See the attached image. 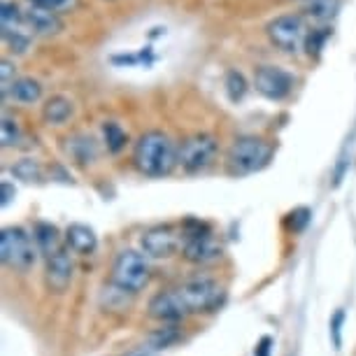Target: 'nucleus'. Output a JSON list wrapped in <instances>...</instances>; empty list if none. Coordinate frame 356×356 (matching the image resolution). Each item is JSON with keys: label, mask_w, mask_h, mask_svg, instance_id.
Wrapping results in <instances>:
<instances>
[{"label": "nucleus", "mask_w": 356, "mask_h": 356, "mask_svg": "<svg viewBox=\"0 0 356 356\" xmlns=\"http://www.w3.org/2000/svg\"><path fill=\"white\" fill-rule=\"evenodd\" d=\"M133 161L147 177H165L175 170V165H179L177 147L161 131H147L145 136H140L133 149Z\"/></svg>", "instance_id": "f257e3e1"}, {"label": "nucleus", "mask_w": 356, "mask_h": 356, "mask_svg": "<svg viewBox=\"0 0 356 356\" xmlns=\"http://www.w3.org/2000/svg\"><path fill=\"white\" fill-rule=\"evenodd\" d=\"M270 159H273V147L264 138L245 136L238 138L231 145L226 156V165L228 172L235 175V177H247V175L264 170L270 163Z\"/></svg>", "instance_id": "f03ea898"}, {"label": "nucleus", "mask_w": 356, "mask_h": 356, "mask_svg": "<svg viewBox=\"0 0 356 356\" xmlns=\"http://www.w3.org/2000/svg\"><path fill=\"white\" fill-rule=\"evenodd\" d=\"M149 261L143 252L124 250L114 259L112 266V284L126 293H138L149 284Z\"/></svg>", "instance_id": "7ed1b4c3"}, {"label": "nucleus", "mask_w": 356, "mask_h": 356, "mask_svg": "<svg viewBox=\"0 0 356 356\" xmlns=\"http://www.w3.org/2000/svg\"><path fill=\"white\" fill-rule=\"evenodd\" d=\"M35 257H38L35 238H31L19 226L3 228V235H0V259H3L5 266L12 268V270H29L35 264Z\"/></svg>", "instance_id": "20e7f679"}, {"label": "nucleus", "mask_w": 356, "mask_h": 356, "mask_svg": "<svg viewBox=\"0 0 356 356\" xmlns=\"http://www.w3.org/2000/svg\"><path fill=\"white\" fill-rule=\"evenodd\" d=\"M186 305L189 314L193 312H212L217 310L224 300V289H221L212 277H191L182 282L179 286H175Z\"/></svg>", "instance_id": "39448f33"}, {"label": "nucleus", "mask_w": 356, "mask_h": 356, "mask_svg": "<svg viewBox=\"0 0 356 356\" xmlns=\"http://www.w3.org/2000/svg\"><path fill=\"white\" fill-rule=\"evenodd\" d=\"M214 156H217V138L210 133H193L177 147V161L184 172L196 175L212 165Z\"/></svg>", "instance_id": "423d86ee"}, {"label": "nucleus", "mask_w": 356, "mask_h": 356, "mask_svg": "<svg viewBox=\"0 0 356 356\" xmlns=\"http://www.w3.org/2000/svg\"><path fill=\"white\" fill-rule=\"evenodd\" d=\"M266 31L270 42L286 54H298L307 42V24L298 15H284L273 19Z\"/></svg>", "instance_id": "0eeeda50"}, {"label": "nucleus", "mask_w": 356, "mask_h": 356, "mask_svg": "<svg viewBox=\"0 0 356 356\" xmlns=\"http://www.w3.org/2000/svg\"><path fill=\"white\" fill-rule=\"evenodd\" d=\"M254 86L268 100H282L293 89V75L280 65H261L254 72Z\"/></svg>", "instance_id": "6e6552de"}, {"label": "nucleus", "mask_w": 356, "mask_h": 356, "mask_svg": "<svg viewBox=\"0 0 356 356\" xmlns=\"http://www.w3.org/2000/svg\"><path fill=\"white\" fill-rule=\"evenodd\" d=\"M72 273H75V264H72L68 245L61 247L58 252L49 254V257H44V282L49 291L54 293L68 291V286L72 282Z\"/></svg>", "instance_id": "1a4fd4ad"}, {"label": "nucleus", "mask_w": 356, "mask_h": 356, "mask_svg": "<svg viewBox=\"0 0 356 356\" xmlns=\"http://www.w3.org/2000/svg\"><path fill=\"white\" fill-rule=\"evenodd\" d=\"M140 247H143L145 257L149 259H168L177 252L179 235L172 226H154L140 238Z\"/></svg>", "instance_id": "9d476101"}, {"label": "nucleus", "mask_w": 356, "mask_h": 356, "mask_svg": "<svg viewBox=\"0 0 356 356\" xmlns=\"http://www.w3.org/2000/svg\"><path fill=\"white\" fill-rule=\"evenodd\" d=\"M184 259L191 261V264L205 266V264H214V261L221 259V245L217 243L212 233L207 231H193L186 233L184 240Z\"/></svg>", "instance_id": "9b49d317"}, {"label": "nucleus", "mask_w": 356, "mask_h": 356, "mask_svg": "<svg viewBox=\"0 0 356 356\" xmlns=\"http://www.w3.org/2000/svg\"><path fill=\"white\" fill-rule=\"evenodd\" d=\"M149 310V317H154L156 321H165V324H172V321L184 319L189 310L179 298L177 289H168V291H159L147 305Z\"/></svg>", "instance_id": "f8f14e48"}, {"label": "nucleus", "mask_w": 356, "mask_h": 356, "mask_svg": "<svg viewBox=\"0 0 356 356\" xmlns=\"http://www.w3.org/2000/svg\"><path fill=\"white\" fill-rule=\"evenodd\" d=\"M65 245L70 247V252L75 254H82V257H86V254H93L98 247V235L96 231H93L91 226L86 224H70L68 228H65Z\"/></svg>", "instance_id": "ddd939ff"}, {"label": "nucleus", "mask_w": 356, "mask_h": 356, "mask_svg": "<svg viewBox=\"0 0 356 356\" xmlns=\"http://www.w3.org/2000/svg\"><path fill=\"white\" fill-rule=\"evenodd\" d=\"M26 24H29L33 33H38V35H54V33H58L63 29V22L58 19V15L40 10V8H33L26 12Z\"/></svg>", "instance_id": "4468645a"}, {"label": "nucleus", "mask_w": 356, "mask_h": 356, "mask_svg": "<svg viewBox=\"0 0 356 356\" xmlns=\"http://www.w3.org/2000/svg\"><path fill=\"white\" fill-rule=\"evenodd\" d=\"M33 238H35V245H38V250L44 254V257H49V254L54 252H58L63 245V240L61 238V233H58V228L56 226H51V224H38L35 226V231H33Z\"/></svg>", "instance_id": "2eb2a0df"}, {"label": "nucleus", "mask_w": 356, "mask_h": 356, "mask_svg": "<svg viewBox=\"0 0 356 356\" xmlns=\"http://www.w3.org/2000/svg\"><path fill=\"white\" fill-rule=\"evenodd\" d=\"M10 96L12 100L22 105H33L42 98V84L33 77H19L15 84L10 86Z\"/></svg>", "instance_id": "dca6fc26"}, {"label": "nucleus", "mask_w": 356, "mask_h": 356, "mask_svg": "<svg viewBox=\"0 0 356 356\" xmlns=\"http://www.w3.org/2000/svg\"><path fill=\"white\" fill-rule=\"evenodd\" d=\"M42 117H44V122L51 126L65 124L72 117V100H68L65 96L49 98L42 107Z\"/></svg>", "instance_id": "f3484780"}, {"label": "nucleus", "mask_w": 356, "mask_h": 356, "mask_svg": "<svg viewBox=\"0 0 356 356\" xmlns=\"http://www.w3.org/2000/svg\"><path fill=\"white\" fill-rule=\"evenodd\" d=\"M24 22H26V17L22 15L17 3H3V8H0V29H3V38L10 35V33L22 31Z\"/></svg>", "instance_id": "a211bd4d"}, {"label": "nucleus", "mask_w": 356, "mask_h": 356, "mask_svg": "<svg viewBox=\"0 0 356 356\" xmlns=\"http://www.w3.org/2000/svg\"><path fill=\"white\" fill-rule=\"evenodd\" d=\"M68 149L70 154L75 156L79 163H91L93 159H96V145H93L91 138L86 136H75L72 140H68Z\"/></svg>", "instance_id": "6ab92c4d"}, {"label": "nucleus", "mask_w": 356, "mask_h": 356, "mask_svg": "<svg viewBox=\"0 0 356 356\" xmlns=\"http://www.w3.org/2000/svg\"><path fill=\"white\" fill-rule=\"evenodd\" d=\"M103 136H105V145H107V152H112V154H117V152H122L126 143H129V136L124 133V129L119 124H114V122H107L103 126Z\"/></svg>", "instance_id": "aec40b11"}, {"label": "nucleus", "mask_w": 356, "mask_h": 356, "mask_svg": "<svg viewBox=\"0 0 356 356\" xmlns=\"http://www.w3.org/2000/svg\"><path fill=\"white\" fill-rule=\"evenodd\" d=\"M224 84H226V93H228V98H231V103H238V100L245 98V93H247V79H245L243 72L228 70Z\"/></svg>", "instance_id": "412c9836"}, {"label": "nucleus", "mask_w": 356, "mask_h": 356, "mask_svg": "<svg viewBox=\"0 0 356 356\" xmlns=\"http://www.w3.org/2000/svg\"><path fill=\"white\" fill-rule=\"evenodd\" d=\"M12 172H15L19 179H24V182H38V179H42V168L33 159H22L12 168Z\"/></svg>", "instance_id": "4be33fe9"}, {"label": "nucleus", "mask_w": 356, "mask_h": 356, "mask_svg": "<svg viewBox=\"0 0 356 356\" xmlns=\"http://www.w3.org/2000/svg\"><path fill=\"white\" fill-rule=\"evenodd\" d=\"M0 140H3V147H15L19 140H22L19 124L12 117H8V114L3 117V133H0Z\"/></svg>", "instance_id": "5701e85b"}, {"label": "nucleus", "mask_w": 356, "mask_h": 356, "mask_svg": "<svg viewBox=\"0 0 356 356\" xmlns=\"http://www.w3.org/2000/svg\"><path fill=\"white\" fill-rule=\"evenodd\" d=\"M335 10H338V0H321V3L310 5V8H307L310 17L319 19V22H326V19H331L335 15Z\"/></svg>", "instance_id": "b1692460"}, {"label": "nucleus", "mask_w": 356, "mask_h": 356, "mask_svg": "<svg viewBox=\"0 0 356 356\" xmlns=\"http://www.w3.org/2000/svg\"><path fill=\"white\" fill-rule=\"evenodd\" d=\"M328 35H331V33H328L326 29H321V31H312V35H307L305 49L310 51V54H319L321 49H324V44H326Z\"/></svg>", "instance_id": "393cba45"}, {"label": "nucleus", "mask_w": 356, "mask_h": 356, "mask_svg": "<svg viewBox=\"0 0 356 356\" xmlns=\"http://www.w3.org/2000/svg\"><path fill=\"white\" fill-rule=\"evenodd\" d=\"M33 8H40V10H47V12H61V10H68L75 0H31Z\"/></svg>", "instance_id": "a878e982"}, {"label": "nucleus", "mask_w": 356, "mask_h": 356, "mask_svg": "<svg viewBox=\"0 0 356 356\" xmlns=\"http://www.w3.org/2000/svg\"><path fill=\"white\" fill-rule=\"evenodd\" d=\"M0 82H3V96H8L10 86L17 82V79H15V65H12L8 58L0 63Z\"/></svg>", "instance_id": "bb28decb"}, {"label": "nucleus", "mask_w": 356, "mask_h": 356, "mask_svg": "<svg viewBox=\"0 0 356 356\" xmlns=\"http://www.w3.org/2000/svg\"><path fill=\"white\" fill-rule=\"evenodd\" d=\"M5 42H8L12 47V51H17V54H24L26 49H29V44H31V38L26 35V33H10V35H5Z\"/></svg>", "instance_id": "cd10ccee"}, {"label": "nucleus", "mask_w": 356, "mask_h": 356, "mask_svg": "<svg viewBox=\"0 0 356 356\" xmlns=\"http://www.w3.org/2000/svg\"><path fill=\"white\" fill-rule=\"evenodd\" d=\"M342 321H345V312L338 310V312H335V317L331 319V333H333V345H335V349H340V345H342V338H340Z\"/></svg>", "instance_id": "c85d7f7f"}, {"label": "nucleus", "mask_w": 356, "mask_h": 356, "mask_svg": "<svg viewBox=\"0 0 356 356\" xmlns=\"http://www.w3.org/2000/svg\"><path fill=\"white\" fill-rule=\"evenodd\" d=\"M0 191H3V207H8L12 203V198H15V186H12L10 182H3L0 184Z\"/></svg>", "instance_id": "c756f323"}, {"label": "nucleus", "mask_w": 356, "mask_h": 356, "mask_svg": "<svg viewBox=\"0 0 356 356\" xmlns=\"http://www.w3.org/2000/svg\"><path fill=\"white\" fill-rule=\"evenodd\" d=\"M270 345H273L270 338H261L257 349H254V356H270Z\"/></svg>", "instance_id": "7c9ffc66"}, {"label": "nucleus", "mask_w": 356, "mask_h": 356, "mask_svg": "<svg viewBox=\"0 0 356 356\" xmlns=\"http://www.w3.org/2000/svg\"><path fill=\"white\" fill-rule=\"evenodd\" d=\"M131 356H159L156 349H138V352H133Z\"/></svg>", "instance_id": "2f4dec72"}, {"label": "nucleus", "mask_w": 356, "mask_h": 356, "mask_svg": "<svg viewBox=\"0 0 356 356\" xmlns=\"http://www.w3.org/2000/svg\"><path fill=\"white\" fill-rule=\"evenodd\" d=\"M300 3H305L307 8H310V5H317V3H321V0H300Z\"/></svg>", "instance_id": "473e14b6"}]
</instances>
